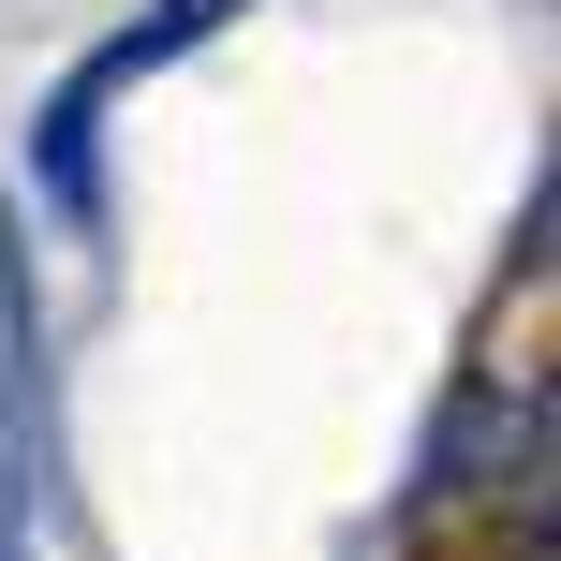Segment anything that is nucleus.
I'll list each match as a JSON object with an SVG mask.
<instances>
[{
	"label": "nucleus",
	"instance_id": "nucleus-1",
	"mask_svg": "<svg viewBox=\"0 0 561 561\" xmlns=\"http://www.w3.org/2000/svg\"><path fill=\"white\" fill-rule=\"evenodd\" d=\"M0 561H89L75 547V488H59V399H45L30 252L15 237H0Z\"/></svg>",
	"mask_w": 561,
	"mask_h": 561
},
{
	"label": "nucleus",
	"instance_id": "nucleus-2",
	"mask_svg": "<svg viewBox=\"0 0 561 561\" xmlns=\"http://www.w3.org/2000/svg\"><path fill=\"white\" fill-rule=\"evenodd\" d=\"M237 0H148L134 30H104V45L75 59V75H59V104H45V148H30V163H45V193L75 207V222H104V104L134 75H163L178 45H207V30H222Z\"/></svg>",
	"mask_w": 561,
	"mask_h": 561
}]
</instances>
